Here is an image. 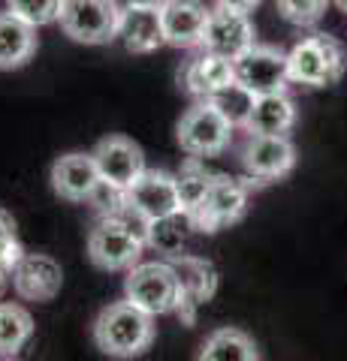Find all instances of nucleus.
Instances as JSON below:
<instances>
[{"instance_id":"obj_1","label":"nucleus","mask_w":347,"mask_h":361,"mask_svg":"<svg viewBox=\"0 0 347 361\" xmlns=\"http://www.w3.org/2000/svg\"><path fill=\"white\" fill-rule=\"evenodd\" d=\"M145 250V220L130 208L103 217L88 235V256L103 271H130Z\"/></svg>"},{"instance_id":"obj_2","label":"nucleus","mask_w":347,"mask_h":361,"mask_svg":"<svg viewBox=\"0 0 347 361\" xmlns=\"http://www.w3.org/2000/svg\"><path fill=\"white\" fill-rule=\"evenodd\" d=\"M154 316L130 301H118L100 310L94 322V343L112 358H133L154 341Z\"/></svg>"},{"instance_id":"obj_3","label":"nucleus","mask_w":347,"mask_h":361,"mask_svg":"<svg viewBox=\"0 0 347 361\" xmlns=\"http://www.w3.org/2000/svg\"><path fill=\"white\" fill-rule=\"evenodd\" d=\"M347 66L344 45L329 37V33H314V37L296 42L287 54L290 82L305 87H332L341 82Z\"/></svg>"},{"instance_id":"obj_4","label":"nucleus","mask_w":347,"mask_h":361,"mask_svg":"<svg viewBox=\"0 0 347 361\" xmlns=\"http://www.w3.org/2000/svg\"><path fill=\"white\" fill-rule=\"evenodd\" d=\"M124 295L145 313L166 316L175 313L182 304V283L172 262H136L127 271Z\"/></svg>"},{"instance_id":"obj_5","label":"nucleus","mask_w":347,"mask_h":361,"mask_svg":"<svg viewBox=\"0 0 347 361\" xmlns=\"http://www.w3.org/2000/svg\"><path fill=\"white\" fill-rule=\"evenodd\" d=\"M58 21L70 39L85 45H106L118 39L121 6L115 0H64Z\"/></svg>"},{"instance_id":"obj_6","label":"nucleus","mask_w":347,"mask_h":361,"mask_svg":"<svg viewBox=\"0 0 347 361\" xmlns=\"http://www.w3.org/2000/svg\"><path fill=\"white\" fill-rule=\"evenodd\" d=\"M230 139H233V123L208 99L187 109L182 121H178V145L190 157H218L230 148Z\"/></svg>"},{"instance_id":"obj_7","label":"nucleus","mask_w":347,"mask_h":361,"mask_svg":"<svg viewBox=\"0 0 347 361\" xmlns=\"http://www.w3.org/2000/svg\"><path fill=\"white\" fill-rule=\"evenodd\" d=\"M245 211H248V190H245V184H239L236 178L215 175L206 202L190 217H194V229L211 235L218 229H227V226L239 223L245 217Z\"/></svg>"},{"instance_id":"obj_8","label":"nucleus","mask_w":347,"mask_h":361,"mask_svg":"<svg viewBox=\"0 0 347 361\" xmlns=\"http://www.w3.org/2000/svg\"><path fill=\"white\" fill-rule=\"evenodd\" d=\"M203 45L206 51H215L220 58L239 61L245 51L257 45V30L251 25L248 13L239 9H227V6H215L208 13L206 30H203Z\"/></svg>"},{"instance_id":"obj_9","label":"nucleus","mask_w":347,"mask_h":361,"mask_svg":"<svg viewBox=\"0 0 347 361\" xmlns=\"http://www.w3.org/2000/svg\"><path fill=\"white\" fill-rule=\"evenodd\" d=\"M236 82H242L257 97L287 90V54L275 45H254L236 61Z\"/></svg>"},{"instance_id":"obj_10","label":"nucleus","mask_w":347,"mask_h":361,"mask_svg":"<svg viewBox=\"0 0 347 361\" xmlns=\"http://www.w3.org/2000/svg\"><path fill=\"white\" fill-rule=\"evenodd\" d=\"M170 262L178 274V283H182V304H178L175 313L184 325H194L196 307L211 301V295L218 292V268L203 256H187V253L170 256Z\"/></svg>"},{"instance_id":"obj_11","label":"nucleus","mask_w":347,"mask_h":361,"mask_svg":"<svg viewBox=\"0 0 347 361\" xmlns=\"http://www.w3.org/2000/svg\"><path fill=\"white\" fill-rule=\"evenodd\" d=\"M242 166L248 178L257 184L278 180L293 172L296 166V148L287 135H251L242 151Z\"/></svg>"},{"instance_id":"obj_12","label":"nucleus","mask_w":347,"mask_h":361,"mask_svg":"<svg viewBox=\"0 0 347 361\" xmlns=\"http://www.w3.org/2000/svg\"><path fill=\"white\" fill-rule=\"evenodd\" d=\"M127 205L133 214L148 223L163 214L182 211L178 205V187H175V175L163 172V169H145V172L127 187Z\"/></svg>"},{"instance_id":"obj_13","label":"nucleus","mask_w":347,"mask_h":361,"mask_svg":"<svg viewBox=\"0 0 347 361\" xmlns=\"http://www.w3.org/2000/svg\"><path fill=\"white\" fill-rule=\"evenodd\" d=\"M94 163L100 169V178L109 180L115 187H130L142 172H145V157L136 142H130L127 135H106L97 142Z\"/></svg>"},{"instance_id":"obj_14","label":"nucleus","mask_w":347,"mask_h":361,"mask_svg":"<svg viewBox=\"0 0 347 361\" xmlns=\"http://www.w3.org/2000/svg\"><path fill=\"white\" fill-rule=\"evenodd\" d=\"M64 286V268L46 253H25L13 268V289L25 301H52Z\"/></svg>"},{"instance_id":"obj_15","label":"nucleus","mask_w":347,"mask_h":361,"mask_svg":"<svg viewBox=\"0 0 347 361\" xmlns=\"http://www.w3.org/2000/svg\"><path fill=\"white\" fill-rule=\"evenodd\" d=\"M208 13L203 0H163L160 21H163V39L175 49H194L203 42V30Z\"/></svg>"},{"instance_id":"obj_16","label":"nucleus","mask_w":347,"mask_h":361,"mask_svg":"<svg viewBox=\"0 0 347 361\" xmlns=\"http://www.w3.org/2000/svg\"><path fill=\"white\" fill-rule=\"evenodd\" d=\"M97 184L100 169L94 163V154H64L52 166V187L66 202H88Z\"/></svg>"},{"instance_id":"obj_17","label":"nucleus","mask_w":347,"mask_h":361,"mask_svg":"<svg viewBox=\"0 0 347 361\" xmlns=\"http://www.w3.org/2000/svg\"><path fill=\"white\" fill-rule=\"evenodd\" d=\"M118 39L124 42L130 54H151L158 51L163 39V21H160V6H133L121 9V25H118Z\"/></svg>"},{"instance_id":"obj_18","label":"nucleus","mask_w":347,"mask_h":361,"mask_svg":"<svg viewBox=\"0 0 347 361\" xmlns=\"http://www.w3.org/2000/svg\"><path fill=\"white\" fill-rule=\"evenodd\" d=\"M236 82V61L220 58L215 51H203L194 61H187L182 70V85L187 94H194L199 99H208L211 94H218L220 87H227Z\"/></svg>"},{"instance_id":"obj_19","label":"nucleus","mask_w":347,"mask_h":361,"mask_svg":"<svg viewBox=\"0 0 347 361\" xmlns=\"http://www.w3.org/2000/svg\"><path fill=\"white\" fill-rule=\"evenodd\" d=\"M293 123H296V106L281 90V94H263L254 99L245 130L251 135H287Z\"/></svg>"},{"instance_id":"obj_20","label":"nucleus","mask_w":347,"mask_h":361,"mask_svg":"<svg viewBox=\"0 0 347 361\" xmlns=\"http://www.w3.org/2000/svg\"><path fill=\"white\" fill-rule=\"evenodd\" d=\"M37 51V27L13 13H0V70H18Z\"/></svg>"},{"instance_id":"obj_21","label":"nucleus","mask_w":347,"mask_h":361,"mask_svg":"<svg viewBox=\"0 0 347 361\" xmlns=\"http://www.w3.org/2000/svg\"><path fill=\"white\" fill-rule=\"evenodd\" d=\"M190 229H194V217L187 211H172L163 214V217H154L145 223V247H151V250L170 259L184 250Z\"/></svg>"},{"instance_id":"obj_22","label":"nucleus","mask_w":347,"mask_h":361,"mask_svg":"<svg viewBox=\"0 0 347 361\" xmlns=\"http://www.w3.org/2000/svg\"><path fill=\"white\" fill-rule=\"evenodd\" d=\"M199 358L203 361H257L260 358V349L239 329H218L203 341Z\"/></svg>"},{"instance_id":"obj_23","label":"nucleus","mask_w":347,"mask_h":361,"mask_svg":"<svg viewBox=\"0 0 347 361\" xmlns=\"http://www.w3.org/2000/svg\"><path fill=\"white\" fill-rule=\"evenodd\" d=\"M33 337V316L13 301H0V358H16Z\"/></svg>"},{"instance_id":"obj_24","label":"nucleus","mask_w":347,"mask_h":361,"mask_svg":"<svg viewBox=\"0 0 347 361\" xmlns=\"http://www.w3.org/2000/svg\"><path fill=\"white\" fill-rule=\"evenodd\" d=\"M254 99H257L254 90H248L242 82H233V85H227V87H220L218 94H211L208 103L215 106L220 115L233 123V127H245V123H248V118H251Z\"/></svg>"},{"instance_id":"obj_25","label":"nucleus","mask_w":347,"mask_h":361,"mask_svg":"<svg viewBox=\"0 0 347 361\" xmlns=\"http://www.w3.org/2000/svg\"><path fill=\"white\" fill-rule=\"evenodd\" d=\"M211 178L203 166L196 163H187L182 169V175H175V187H178V205H182V211L194 214L199 205L206 202L208 190H211Z\"/></svg>"},{"instance_id":"obj_26","label":"nucleus","mask_w":347,"mask_h":361,"mask_svg":"<svg viewBox=\"0 0 347 361\" xmlns=\"http://www.w3.org/2000/svg\"><path fill=\"white\" fill-rule=\"evenodd\" d=\"M6 6H9V13L18 16L21 21H28V25L46 27L61 18L64 0H6Z\"/></svg>"},{"instance_id":"obj_27","label":"nucleus","mask_w":347,"mask_h":361,"mask_svg":"<svg viewBox=\"0 0 347 361\" xmlns=\"http://www.w3.org/2000/svg\"><path fill=\"white\" fill-rule=\"evenodd\" d=\"M329 4H332V0H275L281 18L290 21V25H296V27L317 25Z\"/></svg>"},{"instance_id":"obj_28","label":"nucleus","mask_w":347,"mask_h":361,"mask_svg":"<svg viewBox=\"0 0 347 361\" xmlns=\"http://www.w3.org/2000/svg\"><path fill=\"white\" fill-rule=\"evenodd\" d=\"M88 202H91L103 217H115V214H124L130 208L127 205V190L109 184V180H103V178H100V184L94 187V193L88 196Z\"/></svg>"},{"instance_id":"obj_29","label":"nucleus","mask_w":347,"mask_h":361,"mask_svg":"<svg viewBox=\"0 0 347 361\" xmlns=\"http://www.w3.org/2000/svg\"><path fill=\"white\" fill-rule=\"evenodd\" d=\"M21 256H25V250H21V244L16 238V223L0 208V265L13 271L21 262Z\"/></svg>"},{"instance_id":"obj_30","label":"nucleus","mask_w":347,"mask_h":361,"mask_svg":"<svg viewBox=\"0 0 347 361\" xmlns=\"http://www.w3.org/2000/svg\"><path fill=\"white\" fill-rule=\"evenodd\" d=\"M215 6H227V9H239V13H251L254 6H260V0H215Z\"/></svg>"},{"instance_id":"obj_31","label":"nucleus","mask_w":347,"mask_h":361,"mask_svg":"<svg viewBox=\"0 0 347 361\" xmlns=\"http://www.w3.org/2000/svg\"><path fill=\"white\" fill-rule=\"evenodd\" d=\"M9 283H13V271H9V268H4V265H0V292H4Z\"/></svg>"},{"instance_id":"obj_32","label":"nucleus","mask_w":347,"mask_h":361,"mask_svg":"<svg viewBox=\"0 0 347 361\" xmlns=\"http://www.w3.org/2000/svg\"><path fill=\"white\" fill-rule=\"evenodd\" d=\"M124 4H133V6H160L163 0H124Z\"/></svg>"},{"instance_id":"obj_33","label":"nucleus","mask_w":347,"mask_h":361,"mask_svg":"<svg viewBox=\"0 0 347 361\" xmlns=\"http://www.w3.org/2000/svg\"><path fill=\"white\" fill-rule=\"evenodd\" d=\"M332 4H335V6H339V9H341V13L347 16V0H332Z\"/></svg>"}]
</instances>
